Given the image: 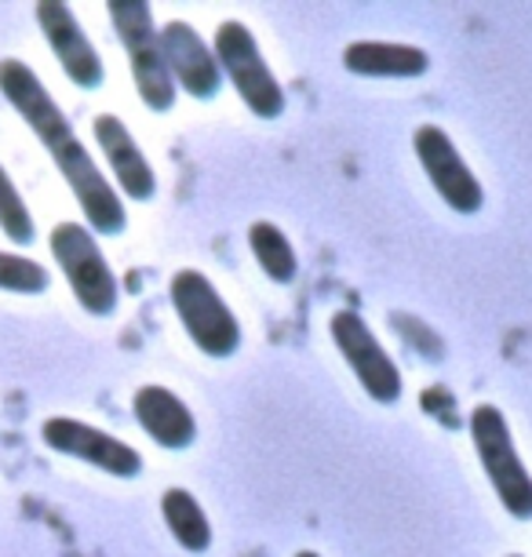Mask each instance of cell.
<instances>
[{
    "instance_id": "6da1fadb",
    "label": "cell",
    "mask_w": 532,
    "mask_h": 557,
    "mask_svg": "<svg viewBox=\"0 0 532 557\" xmlns=\"http://www.w3.org/2000/svg\"><path fill=\"white\" fill-rule=\"evenodd\" d=\"M0 96L12 102V110L26 121V128L37 135L48 157L55 161L59 175L66 178L70 194L77 197L81 212L88 219L91 234H121L128 226V212L121 205L117 186L99 172L96 157L81 143L77 128L51 99L45 81L26 66L23 59H0Z\"/></svg>"
},
{
    "instance_id": "7a4b0ae2",
    "label": "cell",
    "mask_w": 532,
    "mask_h": 557,
    "mask_svg": "<svg viewBox=\"0 0 532 557\" xmlns=\"http://www.w3.org/2000/svg\"><path fill=\"white\" fill-rule=\"evenodd\" d=\"M51 259L62 267V277L73 292V299L81 302V310H88L91 318H110L117 310L121 299V285L117 273L110 270L107 256H102L96 234L85 223H73V219H62L55 223L48 237Z\"/></svg>"
},
{
    "instance_id": "3957f363",
    "label": "cell",
    "mask_w": 532,
    "mask_h": 557,
    "mask_svg": "<svg viewBox=\"0 0 532 557\" xmlns=\"http://www.w3.org/2000/svg\"><path fill=\"white\" fill-rule=\"evenodd\" d=\"M107 15L113 23V34L128 51V66L135 91H139L143 107L153 113H164L175 107V84L169 77L158 40V23H153V8L146 0H110Z\"/></svg>"
},
{
    "instance_id": "277c9868",
    "label": "cell",
    "mask_w": 532,
    "mask_h": 557,
    "mask_svg": "<svg viewBox=\"0 0 532 557\" xmlns=\"http://www.w3.org/2000/svg\"><path fill=\"white\" fill-rule=\"evenodd\" d=\"M212 55L219 62V73L234 84V91L242 96V102L256 117L274 121L285 113V88H281V81L274 77V70L267 66L263 51H259L252 29L245 23L226 18V23L215 29Z\"/></svg>"
},
{
    "instance_id": "5b68a950",
    "label": "cell",
    "mask_w": 532,
    "mask_h": 557,
    "mask_svg": "<svg viewBox=\"0 0 532 557\" xmlns=\"http://www.w3.org/2000/svg\"><path fill=\"white\" fill-rule=\"evenodd\" d=\"M172 307L180 313L186 335L201 354L208 357H234L242 346V324H237L234 310L219 296V288L205 277L201 270H180L169 281Z\"/></svg>"
},
{
    "instance_id": "8992f818",
    "label": "cell",
    "mask_w": 532,
    "mask_h": 557,
    "mask_svg": "<svg viewBox=\"0 0 532 557\" xmlns=\"http://www.w3.org/2000/svg\"><path fill=\"white\" fill-rule=\"evenodd\" d=\"M471 437H474L478 459H482L485 474L493 481L499 503H504V510L510 518L529 521L532 518V478L518 456L504 412H499L496 405H478L471 412Z\"/></svg>"
},
{
    "instance_id": "52a82bcc",
    "label": "cell",
    "mask_w": 532,
    "mask_h": 557,
    "mask_svg": "<svg viewBox=\"0 0 532 557\" xmlns=\"http://www.w3.org/2000/svg\"><path fill=\"white\" fill-rule=\"evenodd\" d=\"M40 441H45L51 451H59V456L81 459L110 478L128 481L143 474V456L128 441L113 437L91 423H81V419H70V416L45 419V423H40Z\"/></svg>"
},
{
    "instance_id": "ba28073f",
    "label": "cell",
    "mask_w": 532,
    "mask_h": 557,
    "mask_svg": "<svg viewBox=\"0 0 532 557\" xmlns=\"http://www.w3.org/2000/svg\"><path fill=\"white\" fill-rule=\"evenodd\" d=\"M332 343L339 346V354L347 357V364L354 368L358 383L364 386V394L380 405H394L401 397V372L398 364L391 361V354L383 350L380 339L369 332L354 310H336L329 321Z\"/></svg>"
},
{
    "instance_id": "9c48e42d",
    "label": "cell",
    "mask_w": 532,
    "mask_h": 557,
    "mask_svg": "<svg viewBox=\"0 0 532 557\" xmlns=\"http://www.w3.org/2000/svg\"><path fill=\"white\" fill-rule=\"evenodd\" d=\"M34 15H37L40 34H45V40H48L51 55L59 59L62 73H66V77L85 91L102 88V81H107V66H102L99 48L91 45L85 26L77 23L73 8L62 4V0H40V4L34 8Z\"/></svg>"
},
{
    "instance_id": "30bf717a",
    "label": "cell",
    "mask_w": 532,
    "mask_h": 557,
    "mask_svg": "<svg viewBox=\"0 0 532 557\" xmlns=\"http://www.w3.org/2000/svg\"><path fill=\"white\" fill-rule=\"evenodd\" d=\"M416 157H420L423 172L431 175L434 190L442 194V201L460 215H474L478 208L485 205V190L482 183L474 178V172L467 168V161L460 157V150L453 146L445 128L437 124H423L412 135Z\"/></svg>"
},
{
    "instance_id": "8fae6325",
    "label": "cell",
    "mask_w": 532,
    "mask_h": 557,
    "mask_svg": "<svg viewBox=\"0 0 532 557\" xmlns=\"http://www.w3.org/2000/svg\"><path fill=\"white\" fill-rule=\"evenodd\" d=\"M161 40V55L164 66H169V77L175 84V91H186L194 99H215L219 88H223V73H219V62L212 55V48L205 45V37L197 34L190 23L183 18H169L158 29Z\"/></svg>"
},
{
    "instance_id": "7c38bea8",
    "label": "cell",
    "mask_w": 532,
    "mask_h": 557,
    "mask_svg": "<svg viewBox=\"0 0 532 557\" xmlns=\"http://www.w3.org/2000/svg\"><path fill=\"white\" fill-rule=\"evenodd\" d=\"M91 132H96V146L102 150V161H107L113 183L121 186V194L139 205L153 201V194H158V175H153V164L146 161L143 146L132 139L128 124L121 117H113V113H99Z\"/></svg>"
},
{
    "instance_id": "4fadbf2b",
    "label": "cell",
    "mask_w": 532,
    "mask_h": 557,
    "mask_svg": "<svg viewBox=\"0 0 532 557\" xmlns=\"http://www.w3.org/2000/svg\"><path fill=\"white\" fill-rule=\"evenodd\" d=\"M132 412H135V423L143 426V434L158 448L183 451L194 445L197 419L190 412V405L175 391H169V386H158V383L139 386L132 397Z\"/></svg>"
},
{
    "instance_id": "5bb4252c",
    "label": "cell",
    "mask_w": 532,
    "mask_h": 557,
    "mask_svg": "<svg viewBox=\"0 0 532 557\" xmlns=\"http://www.w3.org/2000/svg\"><path fill=\"white\" fill-rule=\"evenodd\" d=\"M343 66L358 77H420L431 66L423 48L394 40H354L343 51Z\"/></svg>"
},
{
    "instance_id": "9a60e30c",
    "label": "cell",
    "mask_w": 532,
    "mask_h": 557,
    "mask_svg": "<svg viewBox=\"0 0 532 557\" xmlns=\"http://www.w3.org/2000/svg\"><path fill=\"white\" fill-rule=\"evenodd\" d=\"M161 518L169 524L172 540L190 554H205L212 546V521H208L205 507L197 503L194 492L169 488L161 496Z\"/></svg>"
},
{
    "instance_id": "2e32d148",
    "label": "cell",
    "mask_w": 532,
    "mask_h": 557,
    "mask_svg": "<svg viewBox=\"0 0 532 557\" xmlns=\"http://www.w3.org/2000/svg\"><path fill=\"white\" fill-rule=\"evenodd\" d=\"M248 248H252L259 270H263L270 281H277V285H288V281L296 277L299 259H296V248H292V240L281 234V226L267 223V219H259V223L248 226Z\"/></svg>"
},
{
    "instance_id": "e0dca14e",
    "label": "cell",
    "mask_w": 532,
    "mask_h": 557,
    "mask_svg": "<svg viewBox=\"0 0 532 557\" xmlns=\"http://www.w3.org/2000/svg\"><path fill=\"white\" fill-rule=\"evenodd\" d=\"M0 230H4V237L18 248L34 245V237H37L34 212L26 208L23 194H18L15 178L8 175L4 164H0Z\"/></svg>"
},
{
    "instance_id": "ac0fdd59",
    "label": "cell",
    "mask_w": 532,
    "mask_h": 557,
    "mask_svg": "<svg viewBox=\"0 0 532 557\" xmlns=\"http://www.w3.org/2000/svg\"><path fill=\"white\" fill-rule=\"evenodd\" d=\"M51 285V273L37 259L18 256V251H0V292L15 296H40Z\"/></svg>"
},
{
    "instance_id": "d6986e66",
    "label": "cell",
    "mask_w": 532,
    "mask_h": 557,
    "mask_svg": "<svg viewBox=\"0 0 532 557\" xmlns=\"http://www.w3.org/2000/svg\"><path fill=\"white\" fill-rule=\"evenodd\" d=\"M296 557H321V554H314V550H299Z\"/></svg>"
},
{
    "instance_id": "ffe728a7",
    "label": "cell",
    "mask_w": 532,
    "mask_h": 557,
    "mask_svg": "<svg viewBox=\"0 0 532 557\" xmlns=\"http://www.w3.org/2000/svg\"><path fill=\"white\" fill-rule=\"evenodd\" d=\"M510 557H518V554H510Z\"/></svg>"
}]
</instances>
